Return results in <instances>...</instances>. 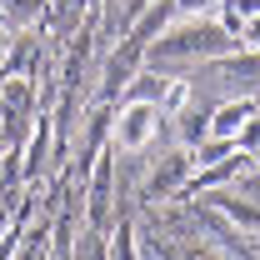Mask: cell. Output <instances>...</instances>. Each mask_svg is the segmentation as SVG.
I'll return each instance as SVG.
<instances>
[{
  "label": "cell",
  "mask_w": 260,
  "mask_h": 260,
  "mask_svg": "<svg viewBox=\"0 0 260 260\" xmlns=\"http://www.w3.org/2000/svg\"><path fill=\"white\" fill-rule=\"evenodd\" d=\"M155 130H160V110L150 100H130L120 110V120H115V145L120 150H140V145H150Z\"/></svg>",
  "instance_id": "6da1fadb"
},
{
  "label": "cell",
  "mask_w": 260,
  "mask_h": 260,
  "mask_svg": "<svg viewBox=\"0 0 260 260\" xmlns=\"http://www.w3.org/2000/svg\"><path fill=\"white\" fill-rule=\"evenodd\" d=\"M250 115H255V105H250V100H240V105H220V110H215V125H210V135L230 140V135H240V130L250 125Z\"/></svg>",
  "instance_id": "7a4b0ae2"
},
{
  "label": "cell",
  "mask_w": 260,
  "mask_h": 260,
  "mask_svg": "<svg viewBox=\"0 0 260 260\" xmlns=\"http://www.w3.org/2000/svg\"><path fill=\"white\" fill-rule=\"evenodd\" d=\"M245 40H250V45H260V15L250 20V30H245Z\"/></svg>",
  "instance_id": "5b68a950"
},
{
  "label": "cell",
  "mask_w": 260,
  "mask_h": 260,
  "mask_svg": "<svg viewBox=\"0 0 260 260\" xmlns=\"http://www.w3.org/2000/svg\"><path fill=\"white\" fill-rule=\"evenodd\" d=\"M0 50H5V40H0Z\"/></svg>",
  "instance_id": "8992f818"
},
{
  "label": "cell",
  "mask_w": 260,
  "mask_h": 260,
  "mask_svg": "<svg viewBox=\"0 0 260 260\" xmlns=\"http://www.w3.org/2000/svg\"><path fill=\"white\" fill-rule=\"evenodd\" d=\"M185 95H190V90H185V80H170V90H165V105H160V115L180 110V105H185Z\"/></svg>",
  "instance_id": "277c9868"
},
{
  "label": "cell",
  "mask_w": 260,
  "mask_h": 260,
  "mask_svg": "<svg viewBox=\"0 0 260 260\" xmlns=\"http://www.w3.org/2000/svg\"><path fill=\"white\" fill-rule=\"evenodd\" d=\"M260 15V0H230V15H225V25L230 30H240L245 20H255Z\"/></svg>",
  "instance_id": "3957f363"
}]
</instances>
